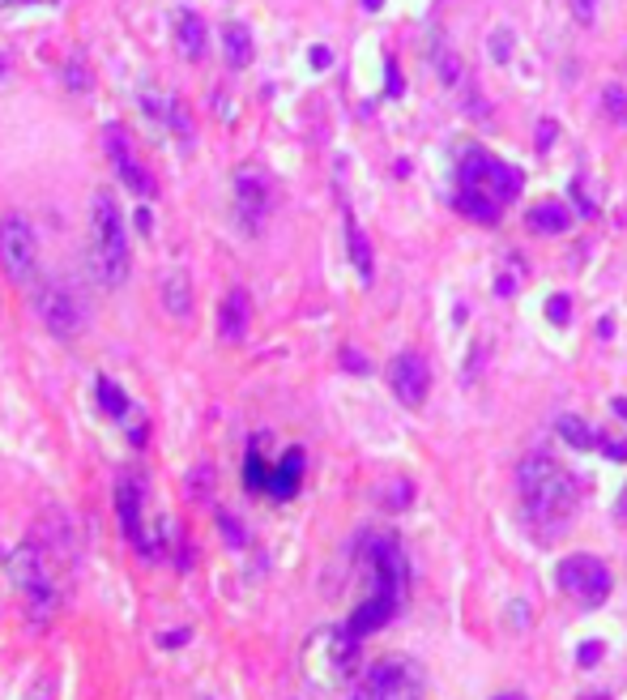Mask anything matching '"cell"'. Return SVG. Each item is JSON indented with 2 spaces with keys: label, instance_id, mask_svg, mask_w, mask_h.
<instances>
[{
  "label": "cell",
  "instance_id": "1",
  "mask_svg": "<svg viewBox=\"0 0 627 700\" xmlns=\"http://www.w3.org/2000/svg\"><path fill=\"white\" fill-rule=\"evenodd\" d=\"M517 197H521V171L517 167L500 163V158L487 154V150H470L461 158L453 205L465 218L495 227L500 214H504V205H512Z\"/></svg>",
  "mask_w": 627,
  "mask_h": 700
},
{
  "label": "cell",
  "instance_id": "2",
  "mask_svg": "<svg viewBox=\"0 0 627 700\" xmlns=\"http://www.w3.org/2000/svg\"><path fill=\"white\" fill-rule=\"evenodd\" d=\"M367 564H372V594L359 602L350 624L342 628L350 641H363V636H372L376 628L389 624L401 607V598H406V581H410V564H406V551L397 547V538H372L367 543Z\"/></svg>",
  "mask_w": 627,
  "mask_h": 700
},
{
  "label": "cell",
  "instance_id": "3",
  "mask_svg": "<svg viewBox=\"0 0 627 700\" xmlns=\"http://www.w3.org/2000/svg\"><path fill=\"white\" fill-rule=\"evenodd\" d=\"M517 491H521V508L538 530H564L568 517L576 513V479L559 466L555 457L534 453L521 461L517 470Z\"/></svg>",
  "mask_w": 627,
  "mask_h": 700
},
{
  "label": "cell",
  "instance_id": "4",
  "mask_svg": "<svg viewBox=\"0 0 627 700\" xmlns=\"http://www.w3.org/2000/svg\"><path fill=\"white\" fill-rule=\"evenodd\" d=\"M90 269L107 291L124 286L133 257H128V227H124V210L111 188H99L90 197Z\"/></svg>",
  "mask_w": 627,
  "mask_h": 700
},
{
  "label": "cell",
  "instance_id": "5",
  "mask_svg": "<svg viewBox=\"0 0 627 700\" xmlns=\"http://www.w3.org/2000/svg\"><path fill=\"white\" fill-rule=\"evenodd\" d=\"M9 572H13V585H18L22 598H26V619L35 628H47L56 607H60V594H56L52 572H47V564H43V551L35 543L18 547L13 560H9Z\"/></svg>",
  "mask_w": 627,
  "mask_h": 700
},
{
  "label": "cell",
  "instance_id": "6",
  "mask_svg": "<svg viewBox=\"0 0 627 700\" xmlns=\"http://www.w3.org/2000/svg\"><path fill=\"white\" fill-rule=\"evenodd\" d=\"M0 265L18 286L39 282V231L22 214H0Z\"/></svg>",
  "mask_w": 627,
  "mask_h": 700
},
{
  "label": "cell",
  "instance_id": "7",
  "mask_svg": "<svg viewBox=\"0 0 627 700\" xmlns=\"http://www.w3.org/2000/svg\"><path fill=\"white\" fill-rule=\"evenodd\" d=\"M555 577H559V590L576 598L581 607H602L610 594V568L598 555H568V560H559Z\"/></svg>",
  "mask_w": 627,
  "mask_h": 700
},
{
  "label": "cell",
  "instance_id": "8",
  "mask_svg": "<svg viewBox=\"0 0 627 700\" xmlns=\"http://www.w3.org/2000/svg\"><path fill=\"white\" fill-rule=\"evenodd\" d=\"M231 188H235V218H239V227H244L248 235H256L265 227V218L273 210V184H269V175L261 167H235L231 175Z\"/></svg>",
  "mask_w": 627,
  "mask_h": 700
},
{
  "label": "cell",
  "instance_id": "9",
  "mask_svg": "<svg viewBox=\"0 0 627 700\" xmlns=\"http://www.w3.org/2000/svg\"><path fill=\"white\" fill-rule=\"evenodd\" d=\"M30 291H35V312L47 325V333H56V338L69 342L73 333L82 329V304H77V295L64 282H43L39 278Z\"/></svg>",
  "mask_w": 627,
  "mask_h": 700
},
{
  "label": "cell",
  "instance_id": "10",
  "mask_svg": "<svg viewBox=\"0 0 627 700\" xmlns=\"http://www.w3.org/2000/svg\"><path fill=\"white\" fill-rule=\"evenodd\" d=\"M389 389L397 393V402L401 406H410L418 410L427 402V389H431V372H427V363L414 355V350H406V355H397L389 363Z\"/></svg>",
  "mask_w": 627,
  "mask_h": 700
},
{
  "label": "cell",
  "instance_id": "11",
  "mask_svg": "<svg viewBox=\"0 0 627 700\" xmlns=\"http://www.w3.org/2000/svg\"><path fill=\"white\" fill-rule=\"evenodd\" d=\"M141 500H146V487H141L137 474H128V479H120L116 487V513H120V525H124V534H128V543L137 547V555H154L150 547V534H146V525H141Z\"/></svg>",
  "mask_w": 627,
  "mask_h": 700
},
{
  "label": "cell",
  "instance_id": "12",
  "mask_svg": "<svg viewBox=\"0 0 627 700\" xmlns=\"http://www.w3.org/2000/svg\"><path fill=\"white\" fill-rule=\"evenodd\" d=\"M107 154H111V163H116L120 180H124L128 188H133L137 197H154V180H150V171L137 163V154H133V146H128V137H124L120 124H107Z\"/></svg>",
  "mask_w": 627,
  "mask_h": 700
},
{
  "label": "cell",
  "instance_id": "13",
  "mask_svg": "<svg viewBox=\"0 0 627 700\" xmlns=\"http://www.w3.org/2000/svg\"><path fill=\"white\" fill-rule=\"evenodd\" d=\"M141 107H146V116H150V120H158L163 129H171L180 141L192 137V129H188V111L180 107V99H175V94H163V90H141Z\"/></svg>",
  "mask_w": 627,
  "mask_h": 700
},
{
  "label": "cell",
  "instance_id": "14",
  "mask_svg": "<svg viewBox=\"0 0 627 700\" xmlns=\"http://www.w3.org/2000/svg\"><path fill=\"white\" fill-rule=\"evenodd\" d=\"M248 312H252V299L244 286H231V295L222 299V316H218V333L227 342H239L248 333Z\"/></svg>",
  "mask_w": 627,
  "mask_h": 700
},
{
  "label": "cell",
  "instance_id": "15",
  "mask_svg": "<svg viewBox=\"0 0 627 700\" xmlns=\"http://www.w3.org/2000/svg\"><path fill=\"white\" fill-rule=\"evenodd\" d=\"M175 39H180V56L184 60H201L209 52V30H205V22L192 9H184L180 18H175Z\"/></svg>",
  "mask_w": 627,
  "mask_h": 700
},
{
  "label": "cell",
  "instance_id": "16",
  "mask_svg": "<svg viewBox=\"0 0 627 700\" xmlns=\"http://www.w3.org/2000/svg\"><path fill=\"white\" fill-rule=\"evenodd\" d=\"M299 479H303V449H291L282 457V466H273L269 470V496L273 500H291L295 491H299Z\"/></svg>",
  "mask_w": 627,
  "mask_h": 700
},
{
  "label": "cell",
  "instance_id": "17",
  "mask_svg": "<svg viewBox=\"0 0 627 700\" xmlns=\"http://www.w3.org/2000/svg\"><path fill=\"white\" fill-rule=\"evenodd\" d=\"M525 222H529V231H538V235H564L572 227V214L564 201H538L534 210H525Z\"/></svg>",
  "mask_w": 627,
  "mask_h": 700
},
{
  "label": "cell",
  "instance_id": "18",
  "mask_svg": "<svg viewBox=\"0 0 627 700\" xmlns=\"http://www.w3.org/2000/svg\"><path fill=\"white\" fill-rule=\"evenodd\" d=\"M555 432H559V440H564L568 449H581V453L602 449V432H593L581 415H559L555 419Z\"/></svg>",
  "mask_w": 627,
  "mask_h": 700
},
{
  "label": "cell",
  "instance_id": "19",
  "mask_svg": "<svg viewBox=\"0 0 627 700\" xmlns=\"http://www.w3.org/2000/svg\"><path fill=\"white\" fill-rule=\"evenodd\" d=\"M346 244H350V261H355V274L363 282H372L376 278V261H372V244H367V235L359 231V222L355 214L346 210Z\"/></svg>",
  "mask_w": 627,
  "mask_h": 700
},
{
  "label": "cell",
  "instance_id": "20",
  "mask_svg": "<svg viewBox=\"0 0 627 700\" xmlns=\"http://www.w3.org/2000/svg\"><path fill=\"white\" fill-rule=\"evenodd\" d=\"M222 52H227L231 69H248L252 65V35L244 22H227L222 26Z\"/></svg>",
  "mask_w": 627,
  "mask_h": 700
},
{
  "label": "cell",
  "instance_id": "21",
  "mask_svg": "<svg viewBox=\"0 0 627 700\" xmlns=\"http://www.w3.org/2000/svg\"><path fill=\"white\" fill-rule=\"evenodd\" d=\"M163 308L175 316V321H184V316L192 312V282H188V274H167L163 278Z\"/></svg>",
  "mask_w": 627,
  "mask_h": 700
},
{
  "label": "cell",
  "instance_id": "22",
  "mask_svg": "<svg viewBox=\"0 0 627 700\" xmlns=\"http://www.w3.org/2000/svg\"><path fill=\"white\" fill-rule=\"evenodd\" d=\"M406 666L401 662H380V666H372V675H367V692H372L376 700H389V696H397L401 688H406Z\"/></svg>",
  "mask_w": 627,
  "mask_h": 700
},
{
  "label": "cell",
  "instance_id": "23",
  "mask_svg": "<svg viewBox=\"0 0 627 700\" xmlns=\"http://www.w3.org/2000/svg\"><path fill=\"white\" fill-rule=\"evenodd\" d=\"M94 393H99V406L107 410L111 419H124V415H128V397H124L116 385H111L107 376H99V385H94Z\"/></svg>",
  "mask_w": 627,
  "mask_h": 700
},
{
  "label": "cell",
  "instance_id": "24",
  "mask_svg": "<svg viewBox=\"0 0 627 700\" xmlns=\"http://www.w3.org/2000/svg\"><path fill=\"white\" fill-rule=\"evenodd\" d=\"M244 483L252 487V491H265L269 487V466L261 461V453H248V461H244Z\"/></svg>",
  "mask_w": 627,
  "mask_h": 700
},
{
  "label": "cell",
  "instance_id": "25",
  "mask_svg": "<svg viewBox=\"0 0 627 700\" xmlns=\"http://www.w3.org/2000/svg\"><path fill=\"white\" fill-rule=\"evenodd\" d=\"M602 103H606V116L615 120V124H627V94L623 86H606L602 90Z\"/></svg>",
  "mask_w": 627,
  "mask_h": 700
},
{
  "label": "cell",
  "instance_id": "26",
  "mask_svg": "<svg viewBox=\"0 0 627 700\" xmlns=\"http://www.w3.org/2000/svg\"><path fill=\"white\" fill-rule=\"evenodd\" d=\"M64 86L77 90V94L90 90V73H86V60H82V56H73L69 65H64Z\"/></svg>",
  "mask_w": 627,
  "mask_h": 700
},
{
  "label": "cell",
  "instance_id": "27",
  "mask_svg": "<svg viewBox=\"0 0 627 700\" xmlns=\"http://www.w3.org/2000/svg\"><path fill=\"white\" fill-rule=\"evenodd\" d=\"M546 316H551L555 325H568V316H572V299H568V295H551V299H546Z\"/></svg>",
  "mask_w": 627,
  "mask_h": 700
},
{
  "label": "cell",
  "instance_id": "28",
  "mask_svg": "<svg viewBox=\"0 0 627 700\" xmlns=\"http://www.w3.org/2000/svg\"><path fill=\"white\" fill-rule=\"evenodd\" d=\"M572 18L581 26H593L598 22V0H572Z\"/></svg>",
  "mask_w": 627,
  "mask_h": 700
},
{
  "label": "cell",
  "instance_id": "29",
  "mask_svg": "<svg viewBox=\"0 0 627 700\" xmlns=\"http://www.w3.org/2000/svg\"><path fill=\"white\" fill-rule=\"evenodd\" d=\"M512 35H508V30H495V35H491V52H495V60H508V52H512V43H508Z\"/></svg>",
  "mask_w": 627,
  "mask_h": 700
},
{
  "label": "cell",
  "instance_id": "30",
  "mask_svg": "<svg viewBox=\"0 0 627 700\" xmlns=\"http://www.w3.org/2000/svg\"><path fill=\"white\" fill-rule=\"evenodd\" d=\"M602 453L615 457V461H627V440H606V436H602Z\"/></svg>",
  "mask_w": 627,
  "mask_h": 700
},
{
  "label": "cell",
  "instance_id": "31",
  "mask_svg": "<svg viewBox=\"0 0 627 700\" xmlns=\"http://www.w3.org/2000/svg\"><path fill=\"white\" fill-rule=\"evenodd\" d=\"M342 363H346L350 372H367V368H372V363H367V359L359 355V350H342Z\"/></svg>",
  "mask_w": 627,
  "mask_h": 700
},
{
  "label": "cell",
  "instance_id": "32",
  "mask_svg": "<svg viewBox=\"0 0 627 700\" xmlns=\"http://www.w3.org/2000/svg\"><path fill=\"white\" fill-rule=\"evenodd\" d=\"M551 137H555V124L542 120V124H538V150H551Z\"/></svg>",
  "mask_w": 627,
  "mask_h": 700
},
{
  "label": "cell",
  "instance_id": "33",
  "mask_svg": "<svg viewBox=\"0 0 627 700\" xmlns=\"http://www.w3.org/2000/svg\"><path fill=\"white\" fill-rule=\"evenodd\" d=\"M572 197H576V205H581V214H585V218L598 214V210H593V201H585V188H581V184H572Z\"/></svg>",
  "mask_w": 627,
  "mask_h": 700
},
{
  "label": "cell",
  "instance_id": "34",
  "mask_svg": "<svg viewBox=\"0 0 627 700\" xmlns=\"http://www.w3.org/2000/svg\"><path fill=\"white\" fill-rule=\"evenodd\" d=\"M180 641H188V632L180 628V632H167V636H158V645L163 649H180Z\"/></svg>",
  "mask_w": 627,
  "mask_h": 700
},
{
  "label": "cell",
  "instance_id": "35",
  "mask_svg": "<svg viewBox=\"0 0 627 700\" xmlns=\"http://www.w3.org/2000/svg\"><path fill=\"white\" fill-rule=\"evenodd\" d=\"M312 65H316V69H329V65H333V52H329V47H316V52H312Z\"/></svg>",
  "mask_w": 627,
  "mask_h": 700
},
{
  "label": "cell",
  "instance_id": "36",
  "mask_svg": "<svg viewBox=\"0 0 627 700\" xmlns=\"http://www.w3.org/2000/svg\"><path fill=\"white\" fill-rule=\"evenodd\" d=\"M13 5H47L52 9V5H60V0H0V9H13Z\"/></svg>",
  "mask_w": 627,
  "mask_h": 700
},
{
  "label": "cell",
  "instance_id": "37",
  "mask_svg": "<svg viewBox=\"0 0 627 700\" xmlns=\"http://www.w3.org/2000/svg\"><path fill=\"white\" fill-rule=\"evenodd\" d=\"M598 658H602V649H598V641H589V645L581 649V662L589 666V662H598Z\"/></svg>",
  "mask_w": 627,
  "mask_h": 700
},
{
  "label": "cell",
  "instance_id": "38",
  "mask_svg": "<svg viewBox=\"0 0 627 700\" xmlns=\"http://www.w3.org/2000/svg\"><path fill=\"white\" fill-rule=\"evenodd\" d=\"M9 73H13V65H9V56H5V52H0V86H5V82H9Z\"/></svg>",
  "mask_w": 627,
  "mask_h": 700
},
{
  "label": "cell",
  "instance_id": "39",
  "mask_svg": "<svg viewBox=\"0 0 627 700\" xmlns=\"http://www.w3.org/2000/svg\"><path fill=\"white\" fill-rule=\"evenodd\" d=\"M610 410H615L619 419H627V402H623V397H615V402H610Z\"/></svg>",
  "mask_w": 627,
  "mask_h": 700
},
{
  "label": "cell",
  "instance_id": "40",
  "mask_svg": "<svg viewBox=\"0 0 627 700\" xmlns=\"http://www.w3.org/2000/svg\"><path fill=\"white\" fill-rule=\"evenodd\" d=\"M350 700H376L372 692H359V696H350Z\"/></svg>",
  "mask_w": 627,
  "mask_h": 700
},
{
  "label": "cell",
  "instance_id": "41",
  "mask_svg": "<svg viewBox=\"0 0 627 700\" xmlns=\"http://www.w3.org/2000/svg\"><path fill=\"white\" fill-rule=\"evenodd\" d=\"M363 5H367V9H380V0H363Z\"/></svg>",
  "mask_w": 627,
  "mask_h": 700
},
{
  "label": "cell",
  "instance_id": "42",
  "mask_svg": "<svg viewBox=\"0 0 627 700\" xmlns=\"http://www.w3.org/2000/svg\"><path fill=\"white\" fill-rule=\"evenodd\" d=\"M495 700H525V696H495Z\"/></svg>",
  "mask_w": 627,
  "mask_h": 700
},
{
  "label": "cell",
  "instance_id": "43",
  "mask_svg": "<svg viewBox=\"0 0 627 700\" xmlns=\"http://www.w3.org/2000/svg\"><path fill=\"white\" fill-rule=\"evenodd\" d=\"M585 700H610V696H585Z\"/></svg>",
  "mask_w": 627,
  "mask_h": 700
}]
</instances>
